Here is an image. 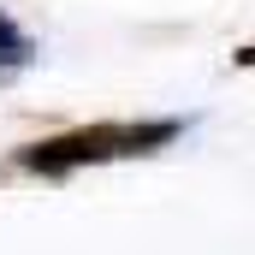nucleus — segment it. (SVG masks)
<instances>
[{"instance_id":"nucleus-1","label":"nucleus","mask_w":255,"mask_h":255,"mask_svg":"<svg viewBox=\"0 0 255 255\" xmlns=\"http://www.w3.org/2000/svg\"><path fill=\"white\" fill-rule=\"evenodd\" d=\"M172 125H136V130H89V136H71V142H48V154H36V166H71V160H89V154H130V148H148V142H166Z\"/></svg>"},{"instance_id":"nucleus-2","label":"nucleus","mask_w":255,"mask_h":255,"mask_svg":"<svg viewBox=\"0 0 255 255\" xmlns=\"http://www.w3.org/2000/svg\"><path fill=\"white\" fill-rule=\"evenodd\" d=\"M0 65H30V36H18L6 12H0Z\"/></svg>"}]
</instances>
